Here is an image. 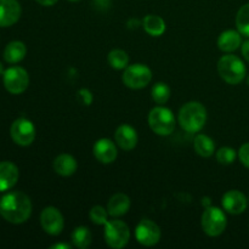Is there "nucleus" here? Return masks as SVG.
Returning a JSON list of instances; mask_svg holds the SVG:
<instances>
[{
	"label": "nucleus",
	"mask_w": 249,
	"mask_h": 249,
	"mask_svg": "<svg viewBox=\"0 0 249 249\" xmlns=\"http://www.w3.org/2000/svg\"><path fill=\"white\" fill-rule=\"evenodd\" d=\"M0 214L11 224H23L32 214V202L26 194L9 192L0 199Z\"/></svg>",
	"instance_id": "f257e3e1"
},
{
	"label": "nucleus",
	"mask_w": 249,
	"mask_h": 249,
	"mask_svg": "<svg viewBox=\"0 0 249 249\" xmlns=\"http://www.w3.org/2000/svg\"><path fill=\"white\" fill-rule=\"evenodd\" d=\"M207 122V109L201 102L190 101L179 111L180 126L187 133H198Z\"/></svg>",
	"instance_id": "f03ea898"
},
{
	"label": "nucleus",
	"mask_w": 249,
	"mask_h": 249,
	"mask_svg": "<svg viewBox=\"0 0 249 249\" xmlns=\"http://www.w3.org/2000/svg\"><path fill=\"white\" fill-rule=\"evenodd\" d=\"M218 72L224 82L231 85H237L245 79L247 70L238 56L224 55L218 61Z\"/></svg>",
	"instance_id": "7ed1b4c3"
},
{
	"label": "nucleus",
	"mask_w": 249,
	"mask_h": 249,
	"mask_svg": "<svg viewBox=\"0 0 249 249\" xmlns=\"http://www.w3.org/2000/svg\"><path fill=\"white\" fill-rule=\"evenodd\" d=\"M148 125L151 130L157 135L168 136L175 129V117L169 108L160 105L150 111Z\"/></svg>",
	"instance_id": "20e7f679"
},
{
	"label": "nucleus",
	"mask_w": 249,
	"mask_h": 249,
	"mask_svg": "<svg viewBox=\"0 0 249 249\" xmlns=\"http://www.w3.org/2000/svg\"><path fill=\"white\" fill-rule=\"evenodd\" d=\"M201 225L204 232L211 237H218L225 231L228 219L225 213L218 207H207L201 218Z\"/></svg>",
	"instance_id": "39448f33"
},
{
	"label": "nucleus",
	"mask_w": 249,
	"mask_h": 249,
	"mask_svg": "<svg viewBox=\"0 0 249 249\" xmlns=\"http://www.w3.org/2000/svg\"><path fill=\"white\" fill-rule=\"evenodd\" d=\"M105 241L113 249H122L130 240L129 226L122 220H108L105 224Z\"/></svg>",
	"instance_id": "423d86ee"
},
{
	"label": "nucleus",
	"mask_w": 249,
	"mask_h": 249,
	"mask_svg": "<svg viewBox=\"0 0 249 249\" xmlns=\"http://www.w3.org/2000/svg\"><path fill=\"white\" fill-rule=\"evenodd\" d=\"M122 80H123L124 85L130 89H143L152 80V72L146 65L134 63V65H129L124 70Z\"/></svg>",
	"instance_id": "0eeeda50"
},
{
	"label": "nucleus",
	"mask_w": 249,
	"mask_h": 249,
	"mask_svg": "<svg viewBox=\"0 0 249 249\" xmlns=\"http://www.w3.org/2000/svg\"><path fill=\"white\" fill-rule=\"evenodd\" d=\"M29 84V75L22 67H10L4 71V87L10 94L18 95L26 91Z\"/></svg>",
	"instance_id": "6e6552de"
},
{
	"label": "nucleus",
	"mask_w": 249,
	"mask_h": 249,
	"mask_svg": "<svg viewBox=\"0 0 249 249\" xmlns=\"http://www.w3.org/2000/svg\"><path fill=\"white\" fill-rule=\"evenodd\" d=\"M10 135L17 145L29 146L36 139V126L29 119L18 118L12 123Z\"/></svg>",
	"instance_id": "1a4fd4ad"
},
{
	"label": "nucleus",
	"mask_w": 249,
	"mask_h": 249,
	"mask_svg": "<svg viewBox=\"0 0 249 249\" xmlns=\"http://www.w3.org/2000/svg\"><path fill=\"white\" fill-rule=\"evenodd\" d=\"M160 236L162 232L160 226L150 219H142L135 229L136 241L145 247H153L157 245L160 240Z\"/></svg>",
	"instance_id": "9d476101"
},
{
	"label": "nucleus",
	"mask_w": 249,
	"mask_h": 249,
	"mask_svg": "<svg viewBox=\"0 0 249 249\" xmlns=\"http://www.w3.org/2000/svg\"><path fill=\"white\" fill-rule=\"evenodd\" d=\"M40 224L43 230L51 236H57L65 228V219L61 212L55 207H46L40 214Z\"/></svg>",
	"instance_id": "9b49d317"
},
{
	"label": "nucleus",
	"mask_w": 249,
	"mask_h": 249,
	"mask_svg": "<svg viewBox=\"0 0 249 249\" xmlns=\"http://www.w3.org/2000/svg\"><path fill=\"white\" fill-rule=\"evenodd\" d=\"M92 153H94L95 158L102 164H111L116 160L117 156H118L116 143L109 139L97 140L92 147Z\"/></svg>",
	"instance_id": "f8f14e48"
},
{
	"label": "nucleus",
	"mask_w": 249,
	"mask_h": 249,
	"mask_svg": "<svg viewBox=\"0 0 249 249\" xmlns=\"http://www.w3.org/2000/svg\"><path fill=\"white\" fill-rule=\"evenodd\" d=\"M221 204L228 213L232 214V215H238L247 209V198L238 190H231L224 195Z\"/></svg>",
	"instance_id": "ddd939ff"
},
{
	"label": "nucleus",
	"mask_w": 249,
	"mask_h": 249,
	"mask_svg": "<svg viewBox=\"0 0 249 249\" xmlns=\"http://www.w3.org/2000/svg\"><path fill=\"white\" fill-rule=\"evenodd\" d=\"M116 143L124 151H131L138 145L139 136L135 129L129 124H122L114 133Z\"/></svg>",
	"instance_id": "4468645a"
},
{
	"label": "nucleus",
	"mask_w": 249,
	"mask_h": 249,
	"mask_svg": "<svg viewBox=\"0 0 249 249\" xmlns=\"http://www.w3.org/2000/svg\"><path fill=\"white\" fill-rule=\"evenodd\" d=\"M21 17V5L16 0H0V27H10Z\"/></svg>",
	"instance_id": "2eb2a0df"
},
{
	"label": "nucleus",
	"mask_w": 249,
	"mask_h": 249,
	"mask_svg": "<svg viewBox=\"0 0 249 249\" xmlns=\"http://www.w3.org/2000/svg\"><path fill=\"white\" fill-rule=\"evenodd\" d=\"M18 177V168L14 163H0V192H4L12 189L16 185Z\"/></svg>",
	"instance_id": "dca6fc26"
},
{
	"label": "nucleus",
	"mask_w": 249,
	"mask_h": 249,
	"mask_svg": "<svg viewBox=\"0 0 249 249\" xmlns=\"http://www.w3.org/2000/svg\"><path fill=\"white\" fill-rule=\"evenodd\" d=\"M242 34L238 31L228 29L218 38V48L224 53H232L242 45Z\"/></svg>",
	"instance_id": "f3484780"
},
{
	"label": "nucleus",
	"mask_w": 249,
	"mask_h": 249,
	"mask_svg": "<svg viewBox=\"0 0 249 249\" xmlns=\"http://www.w3.org/2000/svg\"><path fill=\"white\" fill-rule=\"evenodd\" d=\"M53 170L61 177H71L77 172L78 163L73 156L62 153L53 160Z\"/></svg>",
	"instance_id": "a211bd4d"
},
{
	"label": "nucleus",
	"mask_w": 249,
	"mask_h": 249,
	"mask_svg": "<svg viewBox=\"0 0 249 249\" xmlns=\"http://www.w3.org/2000/svg\"><path fill=\"white\" fill-rule=\"evenodd\" d=\"M130 209V198L125 194H116L109 198L107 203V212L113 218L126 214Z\"/></svg>",
	"instance_id": "6ab92c4d"
},
{
	"label": "nucleus",
	"mask_w": 249,
	"mask_h": 249,
	"mask_svg": "<svg viewBox=\"0 0 249 249\" xmlns=\"http://www.w3.org/2000/svg\"><path fill=\"white\" fill-rule=\"evenodd\" d=\"M27 53V48L22 41L15 40L6 45L4 50V58L9 63H18L24 58Z\"/></svg>",
	"instance_id": "aec40b11"
},
{
	"label": "nucleus",
	"mask_w": 249,
	"mask_h": 249,
	"mask_svg": "<svg viewBox=\"0 0 249 249\" xmlns=\"http://www.w3.org/2000/svg\"><path fill=\"white\" fill-rule=\"evenodd\" d=\"M143 29L151 36H160L165 32L164 19L157 15H147L142 21Z\"/></svg>",
	"instance_id": "412c9836"
},
{
	"label": "nucleus",
	"mask_w": 249,
	"mask_h": 249,
	"mask_svg": "<svg viewBox=\"0 0 249 249\" xmlns=\"http://www.w3.org/2000/svg\"><path fill=\"white\" fill-rule=\"evenodd\" d=\"M194 147L197 155L203 158L212 157L214 152H215V143H214V141L209 136L204 135V134H198L195 138Z\"/></svg>",
	"instance_id": "4be33fe9"
},
{
	"label": "nucleus",
	"mask_w": 249,
	"mask_h": 249,
	"mask_svg": "<svg viewBox=\"0 0 249 249\" xmlns=\"http://www.w3.org/2000/svg\"><path fill=\"white\" fill-rule=\"evenodd\" d=\"M73 246L79 249H87L91 245L92 235L87 226H78L72 233Z\"/></svg>",
	"instance_id": "5701e85b"
},
{
	"label": "nucleus",
	"mask_w": 249,
	"mask_h": 249,
	"mask_svg": "<svg viewBox=\"0 0 249 249\" xmlns=\"http://www.w3.org/2000/svg\"><path fill=\"white\" fill-rule=\"evenodd\" d=\"M109 66L114 70H125L129 66V56L128 53L121 49H114L107 56Z\"/></svg>",
	"instance_id": "b1692460"
},
{
	"label": "nucleus",
	"mask_w": 249,
	"mask_h": 249,
	"mask_svg": "<svg viewBox=\"0 0 249 249\" xmlns=\"http://www.w3.org/2000/svg\"><path fill=\"white\" fill-rule=\"evenodd\" d=\"M236 26L237 31L242 36L249 38V2L241 6V9L238 10L236 15Z\"/></svg>",
	"instance_id": "393cba45"
},
{
	"label": "nucleus",
	"mask_w": 249,
	"mask_h": 249,
	"mask_svg": "<svg viewBox=\"0 0 249 249\" xmlns=\"http://www.w3.org/2000/svg\"><path fill=\"white\" fill-rule=\"evenodd\" d=\"M151 96L152 100L158 105L167 104L170 97V88L165 83H156L151 90Z\"/></svg>",
	"instance_id": "a878e982"
},
{
	"label": "nucleus",
	"mask_w": 249,
	"mask_h": 249,
	"mask_svg": "<svg viewBox=\"0 0 249 249\" xmlns=\"http://www.w3.org/2000/svg\"><path fill=\"white\" fill-rule=\"evenodd\" d=\"M108 212L102 206H94L90 211L89 216L90 220L96 225H104L108 221Z\"/></svg>",
	"instance_id": "bb28decb"
},
{
	"label": "nucleus",
	"mask_w": 249,
	"mask_h": 249,
	"mask_svg": "<svg viewBox=\"0 0 249 249\" xmlns=\"http://www.w3.org/2000/svg\"><path fill=\"white\" fill-rule=\"evenodd\" d=\"M236 157H237L236 151L233 150V148L228 147V146L219 148L218 152H216V160H218V162L220 163V164L224 165L232 164V163L235 162Z\"/></svg>",
	"instance_id": "cd10ccee"
},
{
	"label": "nucleus",
	"mask_w": 249,
	"mask_h": 249,
	"mask_svg": "<svg viewBox=\"0 0 249 249\" xmlns=\"http://www.w3.org/2000/svg\"><path fill=\"white\" fill-rule=\"evenodd\" d=\"M77 99L84 106H90L94 101V96H92L91 91L89 89H85V88H83L77 92Z\"/></svg>",
	"instance_id": "c85d7f7f"
},
{
	"label": "nucleus",
	"mask_w": 249,
	"mask_h": 249,
	"mask_svg": "<svg viewBox=\"0 0 249 249\" xmlns=\"http://www.w3.org/2000/svg\"><path fill=\"white\" fill-rule=\"evenodd\" d=\"M238 158H240L241 163L249 169V142L243 143L241 146L240 151H238Z\"/></svg>",
	"instance_id": "c756f323"
},
{
	"label": "nucleus",
	"mask_w": 249,
	"mask_h": 249,
	"mask_svg": "<svg viewBox=\"0 0 249 249\" xmlns=\"http://www.w3.org/2000/svg\"><path fill=\"white\" fill-rule=\"evenodd\" d=\"M242 55L246 58V61L249 62V40H246L242 44Z\"/></svg>",
	"instance_id": "7c9ffc66"
},
{
	"label": "nucleus",
	"mask_w": 249,
	"mask_h": 249,
	"mask_svg": "<svg viewBox=\"0 0 249 249\" xmlns=\"http://www.w3.org/2000/svg\"><path fill=\"white\" fill-rule=\"evenodd\" d=\"M36 1L38 2V4L43 5V6H53V5H55L58 0H36Z\"/></svg>",
	"instance_id": "2f4dec72"
},
{
	"label": "nucleus",
	"mask_w": 249,
	"mask_h": 249,
	"mask_svg": "<svg viewBox=\"0 0 249 249\" xmlns=\"http://www.w3.org/2000/svg\"><path fill=\"white\" fill-rule=\"evenodd\" d=\"M51 249H71L72 246L67 245V243H56V245L51 246Z\"/></svg>",
	"instance_id": "473e14b6"
},
{
	"label": "nucleus",
	"mask_w": 249,
	"mask_h": 249,
	"mask_svg": "<svg viewBox=\"0 0 249 249\" xmlns=\"http://www.w3.org/2000/svg\"><path fill=\"white\" fill-rule=\"evenodd\" d=\"M0 74H4V68H2L1 62H0Z\"/></svg>",
	"instance_id": "72a5a7b5"
},
{
	"label": "nucleus",
	"mask_w": 249,
	"mask_h": 249,
	"mask_svg": "<svg viewBox=\"0 0 249 249\" xmlns=\"http://www.w3.org/2000/svg\"><path fill=\"white\" fill-rule=\"evenodd\" d=\"M247 84L249 85V75H248V78H247Z\"/></svg>",
	"instance_id": "f704fd0d"
},
{
	"label": "nucleus",
	"mask_w": 249,
	"mask_h": 249,
	"mask_svg": "<svg viewBox=\"0 0 249 249\" xmlns=\"http://www.w3.org/2000/svg\"><path fill=\"white\" fill-rule=\"evenodd\" d=\"M70 1H79V0H70Z\"/></svg>",
	"instance_id": "c9c22d12"
},
{
	"label": "nucleus",
	"mask_w": 249,
	"mask_h": 249,
	"mask_svg": "<svg viewBox=\"0 0 249 249\" xmlns=\"http://www.w3.org/2000/svg\"><path fill=\"white\" fill-rule=\"evenodd\" d=\"M0 215H1V214H0Z\"/></svg>",
	"instance_id": "e433bc0d"
}]
</instances>
